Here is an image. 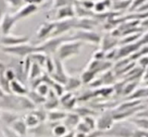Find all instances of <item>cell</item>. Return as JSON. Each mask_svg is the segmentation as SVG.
I'll return each mask as SVG.
<instances>
[{
  "label": "cell",
  "mask_w": 148,
  "mask_h": 137,
  "mask_svg": "<svg viewBox=\"0 0 148 137\" xmlns=\"http://www.w3.org/2000/svg\"><path fill=\"white\" fill-rule=\"evenodd\" d=\"M36 108L27 96L15 95L12 93H6L0 98V110L19 113L22 111H32Z\"/></svg>",
  "instance_id": "1"
},
{
  "label": "cell",
  "mask_w": 148,
  "mask_h": 137,
  "mask_svg": "<svg viewBox=\"0 0 148 137\" xmlns=\"http://www.w3.org/2000/svg\"><path fill=\"white\" fill-rule=\"evenodd\" d=\"M83 42L79 40H69L62 44L59 49L57 50L56 57L59 59L61 62L69 60V58H72L76 55H79L81 53Z\"/></svg>",
  "instance_id": "2"
},
{
  "label": "cell",
  "mask_w": 148,
  "mask_h": 137,
  "mask_svg": "<svg viewBox=\"0 0 148 137\" xmlns=\"http://www.w3.org/2000/svg\"><path fill=\"white\" fill-rule=\"evenodd\" d=\"M69 40H73V37L61 36V37L48 38L47 40L42 42L40 45L37 46L38 52H42L46 54L47 56L53 55V54H56V52H57V50L59 49V47L63 44L64 42L69 41Z\"/></svg>",
  "instance_id": "3"
},
{
  "label": "cell",
  "mask_w": 148,
  "mask_h": 137,
  "mask_svg": "<svg viewBox=\"0 0 148 137\" xmlns=\"http://www.w3.org/2000/svg\"><path fill=\"white\" fill-rule=\"evenodd\" d=\"M2 52L13 56L26 58L32 55L35 52H38V47L36 45L25 43V44H21L13 47H2Z\"/></svg>",
  "instance_id": "4"
},
{
  "label": "cell",
  "mask_w": 148,
  "mask_h": 137,
  "mask_svg": "<svg viewBox=\"0 0 148 137\" xmlns=\"http://www.w3.org/2000/svg\"><path fill=\"white\" fill-rule=\"evenodd\" d=\"M135 131L123 123H114L110 130L104 132V136L110 137H133Z\"/></svg>",
  "instance_id": "5"
},
{
  "label": "cell",
  "mask_w": 148,
  "mask_h": 137,
  "mask_svg": "<svg viewBox=\"0 0 148 137\" xmlns=\"http://www.w3.org/2000/svg\"><path fill=\"white\" fill-rule=\"evenodd\" d=\"M74 40H79L81 42H86L90 44H99L101 42L100 36L96 32L90 30H78V32L72 36Z\"/></svg>",
  "instance_id": "6"
},
{
  "label": "cell",
  "mask_w": 148,
  "mask_h": 137,
  "mask_svg": "<svg viewBox=\"0 0 148 137\" xmlns=\"http://www.w3.org/2000/svg\"><path fill=\"white\" fill-rule=\"evenodd\" d=\"M54 22H56V26H54L53 34L51 35V37H61L62 35L68 32L69 30H71V28H75L77 26V21L74 19L63 20V21H57Z\"/></svg>",
  "instance_id": "7"
},
{
  "label": "cell",
  "mask_w": 148,
  "mask_h": 137,
  "mask_svg": "<svg viewBox=\"0 0 148 137\" xmlns=\"http://www.w3.org/2000/svg\"><path fill=\"white\" fill-rule=\"evenodd\" d=\"M54 60V71L52 75H49L53 79L57 82V83L65 85L66 82L68 80V75L66 74V71L63 66V62H61L59 59H57L56 57L53 58Z\"/></svg>",
  "instance_id": "8"
},
{
  "label": "cell",
  "mask_w": 148,
  "mask_h": 137,
  "mask_svg": "<svg viewBox=\"0 0 148 137\" xmlns=\"http://www.w3.org/2000/svg\"><path fill=\"white\" fill-rule=\"evenodd\" d=\"M115 119L114 117V113L112 112H106L101 115L99 119L97 120V129L101 132H107L114 126Z\"/></svg>",
  "instance_id": "9"
},
{
  "label": "cell",
  "mask_w": 148,
  "mask_h": 137,
  "mask_svg": "<svg viewBox=\"0 0 148 137\" xmlns=\"http://www.w3.org/2000/svg\"><path fill=\"white\" fill-rule=\"evenodd\" d=\"M17 21L18 20L15 17L14 14H10L9 12H7L4 15L1 22H0V31H1L3 36L10 35L11 29L13 28V26L17 22Z\"/></svg>",
  "instance_id": "10"
},
{
  "label": "cell",
  "mask_w": 148,
  "mask_h": 137,
  "mask_svg": "<svg viewBox=\"0 0 148 137\" xmlns=\"http://www.w3.org/2000/svg\"><path fill=\"white\" fill-rule=\"evenodd\" d=\"M29 37L27 36H12V35H8L3 36L0 39L1 44L4 47H13L21 44H25L29 41Z\"/></svg>",
  "instance_id": "11"
},
{
  "label": "cell",
  "mask_w": 148,
  "mask_h": 137,
  "mask_svg": "<svg viewBox=\"0 0 148 137\" xmlns=\"http://www.w3.org/2000/svg\"><path fill=\"white\" fill-rule=\"evenodd\" d=\"M52 128H53L52 123L42 122L40 124H38L37 127L28 129V134H33L35 137H46L48 135L53 134Z\"/></svg>",
  "instance_id": "12"
},
{
  "label": "cell",
  "mask_w": 148,
  "mask_h": 137,
  "mask_svg": "<svg viewBox=\"0 0 148 137\" xmlns=\"http://www.w3.org/2000/svg\"><path fill=\"white\" fill-rule=\"evenodd\" d=\"M75 14H76V10H75L74 5H69V6L59 7L56 11V17H54V22L73 19L74 16H75Z\"/></svg>",
  "instance_id": "13"
},
{
  "label": "cell",
  "mask_w": 148,
  "mask_h": 137,
  "mask_svg": "<svg viewBox=\"0 0 148 137\" xmlns=\"http://www.w3.org/2000/svg\"><path fill=\"white\" fill-rule=\"evenodd\" d=\"M54 26H56L54 22H49L41 24L37 32V38L38 40H47V38L49 37H51V35L53 34Z\"/></svg>",
  "instance_id": "14"
},
{
  "label": "cell",
  "mask_w": 148,
  "mask_h": 137,
  "mask_svg": "<svg viewBox=\"0 0 148 137\" xmlns=\"http://www.w3.org/2000/svg\"><path fill=\"white\" fill-rule=\"evenodd\" d=\"M80 122H81V117L78 114H76L75 112H71V113H68L67 117H66V119L62 123L67 127V129L69 132H74V130H75Z\"/></svg>",
  "instance_id": "15"
},
{
  "label": "cell",
  "mask_w": 148,
  "mask_h": 137,
  "mask_svg": "<svg viewBox=\"0 0 148 137\" xmlns=\"http://www.w3.org/2000/svg\"><path fill=\"white\" fill-rule=\"evenodd\" d=\"M38 10V6L35 4H29V5H25L23 7H21L16 13H15V17L17 18V20L24 19L25 17H28L30 15H32Z\"/></svg>",
  "instance_id": "16"
},
{
  "label": "cell",
  "mask_w": 148,
  "mask_h": 137,
  "mask_svg": "<svg viewBox=\"0 0 148 137\" xmlns=\"http://www.w3.org/2000/svg\"><path fill=\"white\" fill-rule=\"evenodd\" d=\"M59 103H60V101L58 99V96L51 90L48 96L46 97V101L43 104V108L45 110H50V111L56 110V108L58 106Z\"/></svg>",
  "instance_id": "17"
},
{
  "label": "cell",
  "mask_w": 148,
  "mask_h": 137,
  "mask_svg": "<svg viewBox=\"0 0 148 137\" xmlns=\"http://www.w3.org/2000/svg\"><path fill=\"white\" fill-rule=\"evenodd\" d=\"M28 90L26 89L25 84H23L22 82L15 79L10 82V92L15 95H20V96H26L28 93Z\"/></svg>",
  "instance_id": "18"
},
{
  "label": "cell",
  "mask_w": 148,
  "mask_h": 137,
  "mask_svg": "<svg viewBox=\"0 0 148 137\" xmlns=\"http://www.w3.org/2000/svg\"><path fill=\"white\" fill-rule=\"evenodd\" d=\"M20 119L18 113L14 112H9V111H1L0 115V119L2 120V123L4 126L10 127L15 121Z\"/></svg>",
  "instance_id": "19"
},
{
  "label": "cell",
  "mask_w": 148,
  "mask_h": 137,
  "mask_svg": "<svg viewBox=\"0 0 148 137\" xmlns=\"http://www.w3.org/2000/svg\"><path fill=\"white\" fill-rule=\"evenodd\" d=\"M67 112L59 110H52L47 113V121L50 123H61L67 117Z\"/></svg>",
  "instance_id": "20"
},
{
  "label": "cell",
  "mask_w": 148,
  "mask_h": 137,
  "mask_svg": "<svg viewBox=\"0 0 148 137\" xmlns=\"http://www.w3.org/2000/svg\"><path fill=\"white\" fill-rule=\"evenodd\" d=\"M10 128L14 132H16L17 134H19V135L22 136V137L25 136L27 134H28V127L26 126L25 120L22 119H17L12 125H11Z\"/></svg>",
  "instance_id": "21"
},
{
  "label": "cell",
  "mask_w": 148,
  "mask_h": 137,
  "mask_svg": "<svg viewBox=\"0 0 148 137\" xmlns=\"http://www.w3.org/2000/svg\"><path fill=\"white\" fill-rule=\"evenodd\" d=\"M60 104H63V106L66 109H69V110H71L74 108V106L76 105V98L72 95L71 92H65L63 95L61 96L59 99Z\"/></svg>",
  "instance_id": "22"
},
{
  "label": "cell",
  "mask_w": 148,
  "mask_h": 137,
  "mask_svg": "<svg viewBox=\"0 0 148 137\" xmlns=\"http://www.w3.org/2000/svg\"><path fill=\"white\" fill-rule=\"evenodd\" d=\"M82 84L83 83H82L81 78H78L76 77H69L67 82H66V84L64 85L65 92H72L74 91H76L77 89H79Z\"/></svg>",
  "instance_id": "23"
},
{
  "label": "cell",
  "mask_w": 148,
  "mask_h": 137,
  "mask_svg": "<svg viewBox=\"0 0 148 137\" xmlns=\"http://www.w3.org/2000/svg\"><path fill=\"white\" fill-rule=\"evenodd\" d=\"M27 97L29 98V100L32 102V103L36 105H43L45 101H46V97H43L41 96L40 93H38L35 90H33V91H30L28 92V93H27Z\"/></svg>",
  "instance_id": "24"
},
{
  "label": "cell",
  "mask_w": 148,
  "mask_h": 137,
  "mask_svg": "<svg viewBox=\"0 0 148 137\" xmlns=\"http://www.w3.org/2000/svg\"><path fill=\"white\" fill-rule=\"evenodd\" d=\"M42 76V71H41V66L38 64L37 62H32V65L29 70L28 74V78L30 80H36L38 78H40Z\"/></svg>",
  "instance_id": "25"
},
{
  "label": "cell",
  "mask_w": 148,
  "mask_h": 137,
  "mask_svg": "<svg viewBox=\"0 0 148 137\" xmlns=\"http://www.w3.org/2000/svg\"><path fill=\"white\" fill-rule=\"evenodd\" d=\"M131 122L133 123L140 131L148 132V119L147 117L137 116L135 119H132Z\"/></svg>",
  "instance_id": "26"
},
{
  "label": "cell",
  "mask_w": 148,
  "mask_h": 137,
  "mask_svg": "<svg viewBox=\"0 0 148 137\" xmlns=\"http://www.w3.org/2000/svg\"><path fill=\"white\" fill-rule=\"evenodd\" d=\"M53 124V128H52V132L53 135L56 136V137H62L68 134L69 132L67 127L65 126L63 123H52Z\"/></svg>",
  "instance_id": "27"
},
{
  "label": "cell",
  "mask_w": 148,
  "mask_h": 137,
  "mask_svg": "<svg viewBox=\"0 0 148 137\" xmlns=\"http://www.w3.org/2000/svg\"><path fill=\"white\" fill-rule=\"evenodd\" d=\"M24 120L26 124V126L28 127V129L35 128V127H37L38 124H40V121L38 120V119L32 111H30V113H28V114L25 117Z\"/></svg>",
  "instance_id": "28"
},
{
  "label": "cell",
  "mask_w": 148,
  "mask_h": 137,
  "mask_svg": "<svg viewBox=\"0 0 148 137\" xmlns=\"http://www.w3.org/2000/svg\"><path fill=\"white\" fill-rule=\"evenodd\" d=\"M96 75L97 74L94 71H92V70H89V69L84 70L80 77L82 80V83L83 84H91L92 82L95 80Z\"/></svg>",
  "instance_id": "29"
},
{
  "label": "cell",
  "mask_w": 148,
  "mask_h": 137,
  "mask_svg": "<svg viewBox=\"0 0 148 137\" xmlns=\"http://www.w3.org/2000/svg\"><path fill=\"white\" fill-rule=\"evenodd\" d=\"M36 117L38 119V120L40 121V123L42 122H46L47 121V113L45 111V109H41V108H35L34 110H32Z\"/></svg>",
  "instance_id": "30"
},
{
  "label": "cell",
  "mask_w": 148,
  "mask_h": 137,
  "mask_svg": "<svg viewBox=\"0 0 148 137\" xmlns=\"http://www.w3.org/2000/svg\"><path fill=\"white\" fill-rule=\"evenodd\" d=\"M75 0H54L53 7V9H59L62 7L69 6V5H74L75 4Z\"/></svg>",
  "instance_id": "31"
},
{
  "label": "cell",
  "mask_w": 148,
  "mask_h": 137,
  "mask_svg": "<svg viewBox=\"0 0 148 137\" xmlns=\"http://www.w3.org/2000/svg\"><path fill=\"white\" fill-rule=\"evenodd\" d=\"M83 121L87 125L91 131H94L97 129V120L93 117V116H87L83 117Z\"/></svg>",
  "instance_id": "32"
},
{
  "label": "cell",
  "mask_w": 148,
  "mask_h": 137,
  "mask_svg": "<svg viewBox=\"0 0 148 137\" xmlns=\"http://www.w3.org/2000/svg\"><path fill=\"white\" fill-rule=\"evenodd\" d=\"M6 2L9 7H13V9H19L25 5V0H6Z\"/></svg>",
  "instance_id": "33"
},
{
  "label": "cell",
  "mask_w": 148,
  "mask_h": 137,
  "mask_svg": "<svg viewBox=\"0 0 148 137\" xmlns=\"http://www.w3.org/2000/svg\"><path fill=\"white\" fill-rule=\"evenodd\" d=\"M1 132L4 137H22L19 134H17L16 132H14L10 127L4 126V125L1 127Z\"/></svg>",
  "instance_id": "34"
},
{
  "label": "cell",
  "mask_w": 148,
  "mask_h": 137,
  "mask_svg": "<svg viewBox=\"0 0 148 137\" xmlns=\"http://www.w3.org/2000/svg\"><path fill=\"white\" fill-rule=\"evenodd\" d=\"M44 66L46 67V70H47V73L49 75H52L54 71V60L52 59V57L47 56Z\"/></svg>",
  "instance_id": "35"
},
{
  "label": "cell",
  "mask_w": 148,
  "mask_h": 137,
  "mask_svg": "<svg viewBox=\"0 0 148 137\" xmlns=\"http://www.w3.org/2000/svg\"><path fill=\"white\" fill-rule=\"evenodd\" d=\"M75 113L79 115L80 117H87V116H92L94 112L87 107H79V108L75 109Z\"/></svg>",
  "instance_id": "36"
},
{
  "label": "cell",
  "mask_w": 148,
  "mask_h": 137,
  "mask_svg": "<svg viewBox=\"0 0 148 137\" xmlns=\"http://www.w3.org/2000/svg\"><path fill=\"white\" fill-rule=\"evenodd\" d=\"M75 130H76V132H81V134H88L89 132H91V130L88 128V126L83 120H81V122L78 124V126L76 127Z\"/></svg>",
  "instance_id": "37"
},
{
  "label": "cell",
  "mask_w": 148,
  "mask_h": 137,
  "mask_svg": "<svg viewBox=\"0 0 148 137\" xmlns=\"http://www.w3.org/2000/svg\"><path fill=\"white\" fill-rule=\"evenodd\" d=\"M107 1H105V0H102V1H99L95 3L94 5V10L96 12H103L105 11V9H107Z\"/></svg>",
  "instance_id": "38"
},
{
  "label": "cell",
  "mask_w": 148,
  "mask_h": 137,
  "mask_svg": "<svg viewBox=\"0 0 148 137\" xmlns=\"http://www.w3.org/2000/svg\"><path fill=\"white\" fill-rule=\"evenodd\" d=\"M5 77L7 78V80L8 81H13L16 79V74H15V71L13 70L12 67H10V68H6L5 70Z\"/></svg>",
  "instance_id": "39"
},
{
  "label": "cell",
  "mask_w": 148,
  "mask_h": 137,
  "mask_svg": "<svg viewBox=\"0 0 148 137\" xmlns=\"http://www.w3.org/2000/svg\"><path fill=\"white\" fill-rule=\"evenodd\" d=\"M8 7L9 6H8L6 0H0V22H1L2 18L4 17V15L7 13Z\"/></svg>",
  "instance_id": "40"
},
{
  "label": "cell",
  "mask_w": 148,
  "mask_h": 137,
  "mask_svg": "<svg viewBox=\"0 0 148 137\" xmlns=\"http://www.w3.org/2000/svg\"><path fill=\"white\" fill-rule=\"evenodd\" d=\"M104 132H101L98 129H96L94 131H91L88 134H86V137H103Z\"/></svg>",
  "instance_id": "41"
},
{
  "label": "cell",
  "mask_w": 148,
  "mask_h": 137,
  "mask_svg": "<svg viewBox=\"0 0 148 137\" xmlns=\"http://www.w3.org/2000/svg\"><path fill=\"white\" fill-rule=\"evenodd\" d=\"M62 137H75V132H69L67 134L62 136Z\"/></svg>",
  "instance_id": "42"
},
{
  "label": "cell",
  "mask_w": 148,
  "mask_h": 137,
  "mask_svg": "<svg viewBox=\"0 0 148 137\" xmlns=\"http://www.w3.org/2000/svg\"><path fill=\"white\" fill-rule=\"evenodd\" d=\"M75 137H86V134H81V132H75Z\"/></svg>",
  "instance_id": "43"
},
{
  "label": "cell",
  "mask_w": 148,
  "mask_h": 137,
  "mask_svg": "<svg viewBox=\"0 0 148 137\" xmlns=\"http://www.w3.org/2000/svg\"><path fill=\"white\" fill-rule=\"evenodd\" d=\"M25 5H29V4H35V0H25Z\"/></svg>",
  "instance_id": "44"
},
{
  "label": "cell",
  "mask_w": 148,
  "mask_h": 137,
  "mask_svg": "<svg viewBox=\"0 0 148 137\" xmlns=\"http://www.w3.org/2000/svg\"><path fill=\"white\" fill-rule=\"evenodd\" d=\"M44 0H35V5H38V4H41L42 2H43Z\"/></svg>",
  "instance_id": "45"
},
{
  "label": "cell",
  "mask_w": 148,
  "mask_h": 137,
  "mask_svg": "<svg viewBox=\"0 0 148 137\" xmlns=\"http://www.w3.org/2000/svg\"><path fill=\"white\" fill-rule=\"evenodd\" d=\"M0 115H1V110H0Z\"/></svg>",
  "instance_id": "46"
}]
</instances>
